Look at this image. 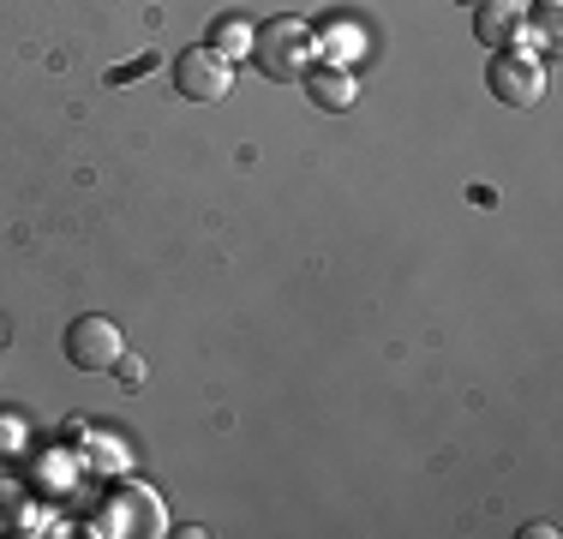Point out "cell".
I'll return each mask as SVG.
<instances>
[{
    "instance_id": "cell-6",
    "label": "cell",
    "mask_w": 563,
    "mask_h": 539,
    "mask_svg": "<svg viewBox=\"0 0 563 539\" xmlns=\"http://www.w3.org/2000/svg\"><path fill=\"white\" fill-rule=\"evenodd\" d=\"M306 90H312V102L324 108V114H342V108H354L360 102V90H354V73H347V66H312V73H306Z\"/></svg>"
},
{
    "instance_id": "cell-2",
    "label": "cell",
    "mask_w": 563,
    "mask_h": 539,
    "mask_svg": "<svg viewBox=\"0 0 563 539\" xmlns=\"http://www.w3.org/2000/svg\"><path fill=\"white\" fill-rule=\"evenodd\" d=\"M486 90L504 108H533L545 97V66L533 48H492L486 61Z\"/></svg>"
},
{
    "instance_id": "cell-5",
    "label": "cell",
    "mask_w": 563,
    "mask_h": 539,
    "mask_svg": "<svg viewBox=\"0 0 563 539\" xmlns=\"http://www.w3.org/2000/svg\"><path fill=\"white\" fill-rule=\"evenodd\" d=\"M474 36L479 48H528V0H479Z\"/></svg>"
},
{
    "instance_id": "cell-10",
    "label": "cell",
    "mask_w": 563,
    "mask_h": 539,
    "mask_svg": "<svg viewBox=\"0 0 563 539\" xmlns=\"http://www.w3.org/2000/svg\"><path fill=\"white\" fill-rule=\"evenodd\" d=\"M455 7H467V12H474V7H479V0H455Z\"/></svg>"
},
{
    "instance_id": "cell-8",
    "label": "cell",
    "mask_w": 563,
    "mask_h": 539,
    "mask_svg": "<svg viewBox=\"0 0 563 539\" xmlns=\"http://www.w3.org/2000/svg\"><path fill=\"white\" fill-rule=\"evenodd\" d=\"M156 66H163V61H156V54H139V61H132V66H114V73H109V85H126V78H151Z\"/></svg>"
},
{
    "instance_id": "cell-3",
    "label": "cell",
    "mask_w": 563,
    "mask_h": 539,
    "mask_svg": "<svg viewBox=\"0 0 563 539\" xmlns=\"http://www.w3.org/2000/svg\"><path fill=\"white\" fill-rule=\"evenodd\" d=\"M120 354H126V336H120L114 318L85 312L66 323V360H73V372H114Z\"/></svg>"
},
{
    "instance_id": "cell-4",
    "label": "cell",
    "mask_w": 563,
    "mask_h": 539,
    "mask_svg": "<svg viewBox=\"0 0 563 539\" xmlns=\"http://www.w3.org/2000/svg\"><path fill=\"white\" fill-rule=\"evenodd\" d=\"M174 90H180L186 102H222L228 90H234V61H222L210 43L180 48L174 54Z\"/></svg>"
},
{
    "instance_id": "cell-11",
    "label": "cell",
    "mask_w": 563,
    "mask_h": 539,
    "mask_svg": "<svg viewBox=\"0 0 563 539\" xmlns=\"http://www.w3.org/2000/svg\"><path fill=\"white\" fill-rule=\"evenodd\" d=\"M0 336H7V323H0Z\"/></svg>"
},
{
    "instance_id": "cell-9",
    "label": "cell",
    "mask_w": 563,
    "mask_h": 539,
    "mask_svg": "<svg viewBox=\"0 0 563 539\" xmlns=\"http://www.w3.org/2000/svg\"><path fill=\"white\" fill-rule=\"evenodd\" d=\"M114 372H120V384H126V389H139V384H144V360H132V354H120V360H114Z\"/></svg>"
},
{
    "instance_id": "cell-7",
    "label": "cell",
    "mask_w": 563,
    "mask_h": 539,
    "mask_svg": "<svg viewBox=\"0 0 563 539\" xmlns=\"http://www.w3.org/2000/svg\"><path fill=\"white\" fill-rule=\"evenodd\" d=\"M210 48H217L222 61H240V54H252V24H246V19H217V31H210Z\"/></svg>"
},
{
    "instance_id": "cell-1",
    "label": "cell",
    "mask_w": 563,
    "mask_h": 539,
    "mask_svg": "<svg viewBox=\"0 0 563 539\" xmlns=\"http://www.w3.org/2000/svg\"><path fill=\"white\" fill-rule=\"evenodd\" d=\"M252 61H258V73L271 78V85H300L306 73L318 66V31L306 19H264L258 31H252Z\"/></svg>"
}]
</instances>
